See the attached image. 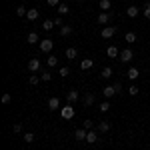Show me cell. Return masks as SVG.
<instances>
[{"instance_id":"f35d334b","label":"cell","mask_w":150,"mask_h":150,"mask_svg":"<svg viewBox=\"0 0 150 150\" xmlns=\"http://www.w3.org/2000/svg\"><path fill=\"white\" fill-rule=\"evenodd\" d=\"M82 126L86 128V130H90V128H92V120H84V124H82Z\"/></svg>"},{"instance_id":"cb8c5ba5","label":"cell","mask_w":150,"mask_h":150,"mask_svg":"<svg viewBox=\"0 0 150 150\" xmlns=\"http://www.w3.org/2000/svg\"><path fill=\"white\" fill-rule=\"evenodd\" d=\"M100 76H102V78H110V76H112V68H110V66L102 68V74H100Z\"/></svg>"},{"instance_id":"44dd1931","label":"cell","mask_w":150,"mask_h":150,"mask_svg":"<svg viewBox=\"0 0 150 150\" xmlns=\"http://www.w3.org/2000/svg\"><path fill=\"white\" fill-rule=\"evenodd\" d=\"M72 34V26H68V24H64L62 28H60V36H68Z\"/></svg>"},{"instance_id":"4316f807","label":"cell","mask_w":150,"mask_h":150,"mask_svg":"<svg viewBox=\"0 0 150 150\" xmlns=\"http://www.w3.org/2000/svg\"><path fill=\"white\" fill-rule=\"evenodd\" d=\"M58 14H60V16L68 14V6H66V4H60V6H58Z\"/></svg>"},{"instance_id":"52a82bcc","label":"cell","mask_w":150,"mask_h":150,"mask_svg":"<svg viewBox=\"0 0 150 150\" xmlns=\"http://www.w3.org/2000/svg\"><path fill=\"white\" fill-rule=\"evenodd\" d=\"M100 34H102V38H112V36L116 34V28L114 26H106V28H102Z\"/></svg>"},{"instance_id":"7402d4cb","label":"cell","mask_w":150,"mask_h":150,"mask_svg":"<svg viewBox=\"0 0 150 150\" xmlns=\"http://www.w3.org/2000/svg\"><path fill=\"white\" fill-rule=\"evenodd\" d=\"M124 40H126L128 44H132V42H136V34L134 32H126L124 34Z\"/></svg>"},{"instance_id":"603a6c76","label":"cell","mask_w":150,"mask_h":150,"mask_svg":"<svg viewBox=\"0 0 150 150\" xmlns=\"http://www.w3.org/2000/svg\"><path fill=\"white\" fill-rule=\"evenodd\" d=\"M94 102H96V98H94V94H92V92L84 96V104H86V106H90V104H94Z\"/></svg>"},{"instance_id":"3957f363","label":"cell","mask_w":150,"mask_h":150,"mask_svg":"<svg viewBox=\"0 0 150 150\" xmlns=\"http://www.w3.org/2000/svg\"><path fill=\"white\" fill-rule=\"evenodd\" d=\"M132 56H134V52H132L130 48H124V50H120V56H118V58H120L122 62H130Z\"/></svg>"},{"instance_id":"836d02e7","label":"cell","mask_w":150,"mask_h":150,"mask_svg":"<svg viewBox=\"0 0 150 150\" xmlns=\"http://www.w3.org/2000/svg\"><path fill=\"white\" fill-rule=\"evenodd\" d=\"M68 74H70L68 66H62V68H60V76H62V78H64V76H68Z\"/></svg>"},{"instance_id":"ffe728a7","label":"cell","mask_w":150,"mask_h":150,"mask_svg":"<svg viewBox=\"0 0 150 150\" xmlns=\"http://www.w3.org/2000/svg\"><path fill=\"white\" fill-rule=\"evenodd\" d=\"M26 40H28V44H36V42H38V34H36V32H28Z\"/></svg>"},{"instance_id":"83f0119b","label":"cell","mask_w":150,"mask_h":150,"mask_svg":"<svg viewBox=\"0 0 150 150\" xmlns=\"http://www.w3.org/2000/svg\"><path fill=\"white\" fill-rule=\"evenodd\" d=\"M142 14H144V18H150V0H146V6H144Z\"/></svg>"},{"instance_id":"ab89813d","label":"cell","mask_w":150,"mask_h":150,"mask_svg":"<svg viewBox=\"0 0 150 150\" xmlns=\"http://www.w3.org/2000/svg\"><path fill=\"white\" fill-rule=\"evenodd\" d=\"M48 6H60V0H46Z\"/></svg>"},{"instance_id":"7c38bea8","label":"cell","mask_w":150,"mask_h":150,"mask_svg":"<svg viewBox=\"0 0 150 150\" xmlns=\"http://www.w3.org/2000/svg\"><path fill=\"white\" fill-rule=\"evenodd\" d=\"M98 6H100V10H102V12H108L110 8H112V0H100Z\"/></svg>"},{"instance_id":"74e56055","label":"cell","mask_w":150,"mask_h":150,"mask_svg":"<svg viewBox=\"0 0 150 150\" xmlns=\"http://www.w3.org/2000/svg\"><path fill=\"white\" fill-rule=\"evenodd\" d=\"M112 86H114L116 94H118V92H122V84H120V82H114V84H112Z\"/></svg>"},{"instance_id":"7a4b0ae2","label":"cell","mask_w":150,"mask_h":150,"mask_svg":"<svg viewBox=\"0 0 150 150\" xmlns=\"http://www.w3.org/2000/svg\"><path fill=\"white\" fill-rule=\"evenodd\" d=\"M52 46H54V42H52L50 38H44V40L38 44V48H40L42 52H50V50H52Z\"/></svg>"},{"instance_id":"6da1fadb","label":"cell","mask_w":150,"mask_h":150,"mask_svg":"<svg viewBox=\"0 0 150 150\" xmlns=\"http://www.w3.org/2000/svg\"><path fill=\"white\" fill-rule=\"evenodd\" d=\"M74 112H76V110H74V106H72V104H66V106H62V108H60V116H62L64 120H70V118L74 116Z\"/></svg>"},{"instance_id":"9c48e42d","label":"cell","mask_w":150,"mask_h":150,"mask_svg":"<svg viewBox=\"0 0 150 150\" xmlns=\"http://www.w3.org/2000/svg\"><path fill=\"white\" fill-rule=\"evenodd\" d=\"M86 134H88V130L82 126V128H76V132H74V136L76 140H86Z\"/></svg>"},{"instance_id":"484cf974","label":"cell","mask_w":150,"mask_h":150,"mask_svg":"<svg viewBox=\"0 0 150 150\" xmlns=\"http://www.w3.org/2000/svg\"><path fill=\"white\" fill-rule=\"evenodd\" d=\"M52 26H54V20H44V24H42V28H44V30H52Z\"/></svg>"},{"instance_id":"ac0fdd59","label":"cell","mask_w":150,"mask_h":150,"mask_svg":"<svg viewBox=\"0 0 150 150\" xmlns=\"http://www.w3.org/2000/svg\"><path fill=\"white\" fill-rule=\"evenodd\" d=\"M38 16H40V12L36 10V8H30V10H28V14H26V18H28V20H36Z\"/></svg>"},{"instance_id":"277c9868","label":"cell","mask_w":150,"mask_h":150,"mask_svg":"<svg viewBox=\"0 0 150 150\" xmlns=\"http://www.w3.org/2000/svg\"><path fill=\"white\" fill-rule=\"evenodd\" d=\"M28 70H30V72H38V70H40V60H38V58H30V60H28Z\"/></svg>"},{"instance_id":"2e32d148","label":"cell","mask_w":150,"mask_h":150,"mask_svg":"<svg viewBox=\"0 0 150 150\" xmlns=\"http://www.w3.org/2000/svg\"><path fill=\"white\" fill-rule=\"evenodd\" d=\"M126 14L130 16V18H136V16L140 14V10L136 8V6H128V8H126Z\"/></svg>"},{"instance_id":"30bf717a","label":"cell","mask_w":150,"mask_h":150,"mask_svg":"<svg viewBox=\"0 0 150 150\" xmlns=\"http://www.w3.org/2000/svg\"><path fill=\"white\" fill-rule=\"evenodd\" d=\"M76 56H78V48H74V46L66 48V58H68V60H74Z\"/></svg>"},{"instance_id":"ba28073f","label":"cell","mask_w":150,"mask_h":150,"mask_svg":"<svg viewBox=\"0 0 150 150\" xmlns=\"http://www.w3.org/2000/svg\"><path fill=\"white\" fill-rule=\"evenodd\" d=\"M106 54H108V58H118L120 56V50H118L114 44H110V46L106 48Z\"/></svg>"},{"instance_id":"d590c367","label":"cell","mask_w":150,"mask_h":150,"mask_svg":"<svg viewBox=\"0 0 150 150\" xmlns=\"http://www.w3.org/2000/svg\"><path fill=\"white\" fill-rule=\"evenodd\" d=\"M50 78H52V74H50V72H42V76H40V80H44V82H48Z\"/></svg>"},{"instance_id":"4fadbf2b","label":"cell","mask_w":150,"mask_h":150,"mask_svg":"<svg viewBox=\"0 0 150 150\" xmlns=\"http://www.w3.org/2000/svg\"><path fill=\"white\" fill-rule=\"evenodd\" d=\"M126 76L130 78V80H136L140 76V70L138 68H128V72H126Z\"/></svg>"},{"instance_id":"d4e9b609","label":"cell","mask_w":150,"mask_h":150,"mask_svg":"<svg viewBox=\"0 0 150 150\" xmlns=\"http://www.w3.org/2000/svg\"><path fill=\"white\" fill-rule=\"evenodd\" d=\"M110 108H112V106H110V102H102L100 106H98V110H100V112H108Z\"/></svg>"},{"instance_id":"60d3db41","label":"cell","mask_w":150,"mask_h":150,"mask_svg":"<svg viewBox=\"0 0 150 150\" xmlns=\"http://www.w3.org/2000/svg\"><path fill=\"white\" fill-rule=\"evenodd\" d=\"M12 130H14L16 134H18V132H22V124H14V126H12Z\"/></svg>"},{"instance_id":"1f68e13d","label":"cell","mask_w":150,"mask_h":150,"mask_svg":"<svg viewBox=\"0 0 150 150\" xmlns=\"http://www.w3.org/2000/svg\"><path fill=\"white\" fill-rule=\"evenodd\" d=\"M10 102H12V96H10V94H8V92L2 94V104H10Z\"/></svg>"},{"instance_id":"f1b7e54d","label":"cell","mask_w":150,"mask_h":150,"mask_svg":"<svg viewBox=\"0 0 150 150\" xmlns=\"http://www.w3.org/2000/svg\"><path fill=\"white\" fill-rule=\"evenodd\" d=\"M138 92H140V90H138V86H136V84H132V86L128 88V94H130V96H136Z\"/></svg>"},{"instance_id":"8fae6325","label":"cell","mask_w":150,"mask_h":150,"mask_svg":"<svg viewBox=\"0 0 150 150\" xmlns=\"http://www.w3.org/2000/svg\"><path fill=\"white\" fill-rule=\"evenodd\" d=\"M96 140H98V132H96V130H88V134H86V142L94 144Z\"/></svg>"},{"instance_id":"8992f818","label":"cell","mask_w":150,"mask_h":150,"mask_svg":"<svg viewBox=\"0 0 150 150\" xmlns=\"http://www.w3.org/2000/svg\"><path fill=\"white\" fill-rule=\"evenodd\" d=\"M112 18V12H100L98 14V24H108Z\"/></svg>"},{"instance_id":"8d00e7d4","label":"cell","mask_w":150,"mask_h":150,"mask_svg":"<svg viewBox=\"0 0 150 150\" xmlns=\"http://www.w3.org/2000/svg\"><path fill=\"white\" fill-rule=\"evenodd\" d=\"M54 26H58V28H62V26H64V22H62V16H58L56 20H54Z\"/></svg>"},{"instance_id":"b9f144b4","label":"cell","mask_w":150,"mask_h":150,"mask_svg":"<svg viewBox=\"0 0 150 150\" xmlns=\"http://www.w3.org/2000/svg\"><path fill=\"white\" fill-rule=\"evenodd\" d=\"M78 2H84V0H78Z\"/></svg>"},{"instance_id":"f546056e","label":"cell","mask_w":150,"mask_h":150,"mask_svg":"<svg viewBox=\"0 0 150 150\" xmlns=\"http://www.w3.org/2000/svg\"><path fill=\"white\" fill-rule=\"evenodd\" d=\"M46 64H48V66H56V64H58V58L56 56H48Z\"/></svg>"},{"instance_id":"4dcf8cb0","label":"cell","mask_w":150,"mask_h":150,"mask_svg":"<svg viewBox=\"0 0 150 150\" xmlns=\"http://www.w3.org/2000/svg\"><path fill=\"white\" fill-rule=\"evenodd\" d=\"M24 142H28V144L34 142V134H32V132H26V134H24Z\"/></svg>"},{"instance_id":"9a60e30c","label":"cell","mask_w":150,"mask_h":150,"mask_svg":"<svg viewBox=\"0 0 150 150\" xmlns=\"http://www.w3.org/2000/svg\"><path fill=\"white\" fill-rule=\"evenodd\" d=\"M92 66H94V62L90 60V58H84V60L80 62V68H82V70H90Z\"/></svg>"},{"instance_id":"e575fe53","label":"cell","mask_w":150,"mask_h":150,"mask_svg":"<svg viewBox=\"0 0 150 150\" xmlns=\"http://www.w3.org/2000/svg\"><path fill=\"white\" fill-rule=\"evenodd\" d=\"M28 82H30L32 86H36V84L40 82V76H30V78H28Z\"/></svg>"},{"instance_id":"d6986e66","label":"cell","mask_w":150,"mask_h":150,"mask_svg":"<svg viewBox=\"0 0 150 150\" xmlns=\"http://www.w3.org/2000/svg\"><path fill=\"white\" fill-rule=\"evenodd\" d=\"M110 130V124H108V120H102V122H98V132H108Z\"/></svg>"},{"instance_id":"d6a6232c","label":"cell","mask_w":150,"mask_h":150,"mask_svg":"<svg viewBox=\"0 0 150 150\" xmlns=\"http://www.w3.org/2000/svg\"><path fill=\"white\" fill-rule=\"evenodd\" d=\"M16 14H18V16H26V14H28V10H26L24 6H18V8H16Z\"/></svg>"},{"instance_id":"5bb4252c","label":"cell","mask_w":150,"mask_h":150,"mask_svg":"<svg viewBox=\"0 0 150 150\" xmlns=\"http://www.w3.org/2000/svg\"><path fill=\"white\" fill-rule=\"evenodd\" d=\"M78 96H80V94L76 92V90H70V92L66 94V100H68V104H72V102H76V100H78Z\"/></svg>"},{"instance_id":"e0dca14e","label":"cell","mask_w":150,"mask_h":150,"mask_svg":"<svg viewBox=\"0 0 150 150\" xmlns=\"http://www.w3.org/2000/svg\"><path fill=\"white\" fill-rule=\"evenodd\" d=\"M102 94H104V96H106V98H112V96H114V94H116L114 86H106V88H104V90H102Z\"/></svg>"},{"instance_id":"5b68a950","label":"cell","mask_w":150,"mask_h":150,"mask_svg":"<svg viewBox=\"0 0 150 150\" xmlns=\"http://www.w3.org/2000/svg\"><path fill=\"white\" fill-rule=\"evenodd\" d=\"M48 110H58L60 108V98H56V96H52V98H48Z\"/></svg>"}]
</instances>
